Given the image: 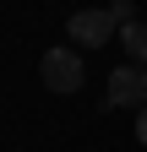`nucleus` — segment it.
<instances>
[{
	"label": "nucleus",
	"mask_w": 147,
	"mask_h": 152,
	"mask_svg": "<svg viewBox=\"0 0 147 152\" xmlns=\"http://www.w3.org/2000/svg\"><path fill=\"white\" fill-rule=\"evenodd\" d=\"M136 141H142V147H147V103H142V109H136Z\"/></svg>",
	"instance_id": "6"
},
{
	"label": "nucleus",
	"mask_w": 147,
	"mask_h": 152,
	"mask_svg": "<svg viewBox=\"0 0 147 152\" xmlns=\"http://www.w3.org/2000/svg\"><path fill=\"white\" fill-rule=\"evenodd\" d=\"M38 76H44V87L49 92H82V82H87V65H82V49H44V60H38Z\"/></svg>",
	"instance_id": "1"
},
{
	"label": "nucleus",
	"mask_w": 147,
	"mask_h": 152,
	"mask_svg": "<svg viewBox=\"0 0 147 152\" xmlns=\"http://www.w3.org/2000/svg\"><path fill=\"white\" fill-rule=\"evenodd\" d=\"M65 33H71V44H76V49H104L109 38H120V22H115V11H109V6H82V11L65 22Z\"/></svg>",
	"instance_id": "2"
},
{
	"label": "nucleus",
	"mask_w": 147,
	"mask_h": 152,
	"mask_svg": "<svg viewBox=\"0 0 147 152\" xmlns=\"http://www.w3.org/2000/svg\"><path fill=\"white\" fill-rule=\"evenodd\" d=\"M147 103V65H115L109 71V92H104V109H142Z\"/></svg>",
	"instance_id": "3"
},
{
	"label": "nucleus",
	"mask_w": 147,
	"mask_h": 152,
	"mask_svg": "<svg viewBox=\"0 0 147 152\" xmlns=\"http://www.w3.org/2000/svg\"><path fill=\"white\" fill-rule=\"evenodd\" d=\"M109 11H115V22H120V27H125V22H136V6H131V0H115Z\"/></svg>",
	"instance_id": "5"
},
{
	"label": "nucleus",
	"mask_w": 147,
	"mask_h": 152,
	"mask_svg": "<svg viewBox=\"0 0 147 152\" xmlns=\"http://www.w3.org/2000/svg\"><path fill=\"white\" fill-rule=\"evenodd\" d=\"M120 38H125V54H131L136 65H147V22H125Z\"/></svg>",
	"instance_id": "4"
}]
</instances>
